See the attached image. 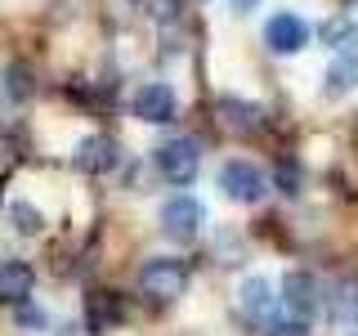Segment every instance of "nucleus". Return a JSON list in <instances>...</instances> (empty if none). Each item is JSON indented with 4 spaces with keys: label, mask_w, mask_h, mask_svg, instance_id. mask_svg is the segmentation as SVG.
<instances>
[{
    "label": "nucleus",
    "mask_w": 358,
    "mask_h": 336,
    "mask_svg": "<svg viewBox=\"0 0 358 336\" xmlns=\"http://www.w3.org/2000/svg\"><path fill=\"white\" fill-rule=\"evenodd\" d=\"M9 220H14V229L18 233H27V238H31V233H41V211L36 206H27V202H9Z\"/></svg>",
    "instance_id": "nucleus-15"
},
{
    "label": "nucleus",
    "mask_w": 358,
    "mask_h": 336,
    "mask_svg": "<svg viewBox=\"0 0 358 336\" xmlns=\"http://www.w3.org/2000/svg\"><path fill=\"white\" fill-rule=\"evenodd\" d=\"M264 188H268V179L260 175V166H251V162H224L220 166V193L224 197L251 206V202L264 197Z\"/></svg>",
    "instance_id": "nucleus-4"
},
{
    "label": "nucleus",
    "mask_w": 358,
    "mask_h": 336,
    "mask_svg": "<svg viewBox=\"0 0 358 336\" xmlns=\"http://www.w3.org/2000/svg\"><path fill=\"white\" fill-rule=\"evenodd\" d=\"M117 162H121V148L108 134H85L72 153V166L81 175H108V171H117Z\"/></svg>",
    "instance_id": "nucleus-5"
},
{
    "label": "nucleus",
    "mask_w": 358,
    "mask_h": 336,
    "mask_svg": "<svg viewBox=\"0 0 358 336\" xmlns=\"http://www.w3.org/2000/svg\"><path fill=\"white\" fill-rule=\"evenodd\" d=\"M31 287H36L31 265H22V260H5V265H0V300H5V305H27Z\"/></svg>",
    "instance_id": "nucleus-9"
},
{
    "label": "nucleus",
    "mask_w": 358,
    "mask_h": 336,
    "mask_svg": "<svg viewBox=\"0 0 358 336\" xmlns=\"http://www.w3.org/2000/svg\"><path fill=\"white\" fill-rule=\"evenodd\" d=\"M157 18H175V0H157Z\"/></svg>",
    "instance_id": "nucleus-21"
},
{
    "label": "nucleus",
    "mask_w": 358,
    "mask_h": 336,
    "mask_svg": "<svg viewBox=\"0 0 358 336\" xmlns=\"http://www.w3.org/2000/svg\"><path fill=\"white\" fill-rule=\"evenodd\" d=\"M90 314H94V328H103V323L121 318V309L108 305V291H94V296H90Z\"/></svg>",
    "instance_id": "nucleus-17"
},
{
    "label": "nucleus",
    "mask_w": 358,
    "mask_h": 336,
    "mask_svg": "<svg viewBox=\"0 0 358 336\" xmlns=\"http://www.w3.org/2000/svg\"><path fill=\"white\" fill-rule=\"evenodd\" d=\"M130 108H134V117L148 121V126H166V121H175V90L162 85V81H148V85L134 90Z\"/></svg>",
    "instance_id": "nucleus-6"
},
{
    "label": "nucleus",
    "mask_w": 358,
    "mask_h": 336,
    "mask_svg": "<svg viewBox=\"0 0 358 336\" xmlns=\"http://www.w3.org/2000/svg\"><path fill=\"white\" fill-rule=\"evenodd\" d=\"M238 300H242V314H246L251 323H260V318H268V314H273V291H268L264 278H246L242 291H238Z\"/></svg>",
    "instance_id": "nucleus-13"
},
{
    "label": "nucleus",
    "mask_w": 358,
    "mask_h": 336,
    "mask_svg": "<svg viewBox=\"0 0 358 336\" xmlns=\"http://www.w3.org/2000/svg\"><path fill=\"white\" fill-rule=\"evenodd\" d=\"M18 323H22V328H45V314L27 309V305H18Z\"/></svg>",
    "instance_id": "nucleus-20"
},
{
    "label": "nucleus",
    "mask_w": 358,
    "mask_h": 336,
    "mask_svg": "<svg viewBox=\"0 0 358 336\" xmlns=\"http://www.w3.org/2000/svg\"><path fill=\"white\" fill-rule=\"evenodd\" d=\"M238 5H242V9H251V5H255V0H238Z\"/></svg>",
    "instance_id": "nucleus-22"
},
{
    "label": "nucleus",
    "mask_w": 358,
    "mask_h": 336,
    "mask_svg": "<svg viewBox=\"0 0 358 336\" xmlns=\"http://www.w3.org/2000/svg\"><path fill=\"white\" fill-rule=\"evenodd\" d=\"M139 291L148 300H162V305H171L188 291V265L175 260V255H152V260H143L139 269Z\"/></svg>",
    "instance_id": "nucleus-1"
},
{
    "label": "nucleus",
    "mask_w": 358,
    "mask_h": 336,
    "mask_svg": "<svg viewBox=\"0 0 358 336\" xmlns=\"http://www.w3.org/2000/svg\"><path fill=\"white\" fill-rule=\"evenodd\" d=\"M264 45L273 54H300L309 45V22L296 14H273L264 22Z\"/></svg>",
    "instance_id": "nucleus-7"
},
{
    "label": "nucleus",
    "mask_w": 358,
    "mask_h": 336,
    "mask_svg": "<svg viewBox=\"0 0 358 336\" xmlns=\"http://www.w3.org/2000/svg\"><path fill=\"white\" fill-rule=\"evenodd\" d=\"M201 224H206V211H201V202L188 197V193H179V197H171L162 206V233L175 238V242H193L201 233Z\"/></svg>",
    "instance_id": "nucleus-3"
},
{
    "label": "nucleus",
    "mask_w": 358,
    "mask_h": 336,
    "mask_svg": "<svg viewBox=\"0 0 358 336\" xmlns=\"http://www.w3.org/2000/svg\"><path fill=\"white\" fill-rule=\"evenodd\" d=\"M220 126L224 130H233V134H255V130H260L264 126V112L260 108H255V104H246V99H220Z\"/></svg>",
    "instance_id": "nucleus-10"
},
{
    "label": "nucleus",
    "mask_w": 358,
    "mask_h": 336,
    "mask_svg": "<svg viewBox=\"0 0 358 336\" xmlns=\"http://www.w3.org/2000/svg\"><path fill=\"white\" fill-rule=\"evenodd\" d=\"M152 157H157V171H162V179H171V184H193L197 171H201V148H197V139H188V134L166 139Z\"/></svg>",
    "instance_id": "nucleus-2"
},
{
    "label": "nucleus",
    "mask_w": 358,
    "mask_h": 336,
    "mask_svg": "<svg viewBox=\"0 0 358 336\" xmlns=\"http://www.w3.org/2000/svg\"><path fill=\"white\" fill-rule=\"evenodd\" d=\"M282 305L287 314H296V318H313L318 314V283H313L309 274H300V269H291V274L282 278Z\"/></svg>",
    "instance_id": "nucleus-8"
},
{
    "label": "nucleus",
    "mask_w": 358,
    "mask_h": 336,
    "mask_svg": "<svg viewBox=\"0 0 358 336\" xmlns=\"http://www.w3.org/2000/svg\"><path fill=\"white\" fill-rule=\"evenodd\" d=\"M0 81H5V94L9 99H14V104H22V99H31V94H36V85H31V72H27V67H5V76H0Z\"/></svg>",
    "instance_id": "nucleus-14"
},
{
    "label": "nucleus",
    "mask_w": 358,
    "mask_h": 336,
    "mask_svg": "<svg viewBox=\"0 0 358 336\" xmlns=\"http://www.w3.org/2000/svg\"><path fill=\"white\" fill-rule=\"evenodd\" d=\"M273 184L282 188L287 197H296V188H300V171L291 162H278V171H273Z\"/></svg>",
    "instance_id": "nucleus-18"
},
{
    "label": "nucleus",
    "mask_w": 358,
    "mask_h": 336,
    "mask_svg": "<svg viewBox=\"0 0 358 336\" xmlns=\"http://www.w3.org/2000/svg\"><path fill=\"white\" fill-rule=\"evenodd\" d=\"M354 85H358V45H350V50H341V54L331 59L322 94H327V99H341V94H350Z\"/></svg>",
    "instance_id": "nucleus-12"
},
{
    "label": "nucleus",
    "mask_w": 358,
    "mask_h": 336,
    "mask_svg": "<svg viewBox=\"0 0 358 336\" xmlns=\"http://www.w3.org/2000/svg\"><path fill=\"white\" fill-rule=\"evenodd\" d=\"M327 318L336 328H358V278H341L327 296Z\"/></svg>",
    "instance_id": "nucleus-11"
},
{
    "label": "nucleus",
    "mask_w": 358,
    "mask_h": 336,
    "mask_svg": "<svg viewBox=\"0 0 358 336\" xmlns=\"http://www.w3.org/2000/svg\"><path fill=\"white\" fill-rule=\"evenodd\" d=\"M268 336H309V328H305V318H282V323H268Z\"/></svg>",
    "instance_id": "nucleus-19"
},
{
    "label": "nucleus",
    "mask_w": 358,
    "mask_h": 336,
    "mask_svg": "<svg viewBox=\"0 0 358 336\" xmlns=\"http://www.w3.org/2000/svg\"><path fill=\"white\" fill-rule=\"evenodd\" d=\"M322 41L336 45V50H350V45H358V31L345 18H327V22H322Z\"/></svg>",
    "instance_id": "nucleus-16"
}]
</instances>
